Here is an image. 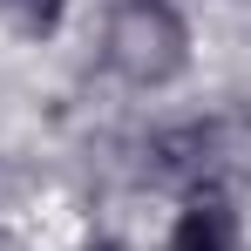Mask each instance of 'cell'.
Instances as JSON below:
<instances>
[{
    "label": "cell",
    "instance_id": "obj_1",
    "mask_svg": "<svg viewBox=\"0 0 251 251\" xmlns=\"http://www.w3.org/2000/svg\"><path fill=\"white\" fill-rule=\"evenodd\" d=\"M109 68L136 88H156L170 82L176 68H183V54H190V34H183V21H176V7L163 0H129L109 14Z\"/></svg>",
    "mask_w": 251,
    "mask_h": 251
},
{
    "label": "cell",
    "instance_id": "obj_2",
    "mask_svg": "<svg viewBox=\"0 0 251 251\" xmlns=\"http://www.w3.org/2000/svg\"><path fill=\"white\" fill-rule=\"evenodd\" d=\"M170 251H238V210L224 190H197L176 231H170Z\"/></svg>",
    "mask_w": 251,
    "mask_h": 251
},
{
    "label": "cell",
    "instance_id": "obj_3",
    "mask_svg": "<svg viewBox=\"0 0 251 251\" xmlns=\"http://www.w3.org/2000/svg\"><path fill=\"white\" fill-rule=\"evenodd\" d=\"M210 150H217V129H204V123L170 129V136H156V170H163V176H204Z\"/></svg>",
    "mask_w": 251,
    "mask_h": 251
},
{
    "label": "cell",
    "instance_id": "obj_4",
    "mask_svg": "<svg viewBox=\"0 0 251 251\" xmlns=\"http://www.w3.org/2000/svg\"><path fill=\"white\" fill-rule=\"evenodd\" d=\"M61 7L68 0H14V21H21V34H54Z\"/></svg>",
    "mask_w": 251,
    "mask_h": 251
}]
</instances>
